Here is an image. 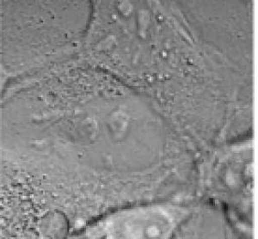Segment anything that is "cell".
Masks as SVG:
<instances>
[{
	"label": "cell",
	"mask_w": 258,
	"mask_h": 239,
	"mask_svg": "<svg viewBox=\"0 0 258 239\" xmlns=\"http://www.w3.org/2000/svg\"><path fill=\"white\" fill-rule=\"evenodd\" d=\"M173 217L163 209H136L112 216L92 229L93 236L110 238H155L169 236Z\"/></svg>",
	"instance_id": "6da1fadb"
}]
</instances>
